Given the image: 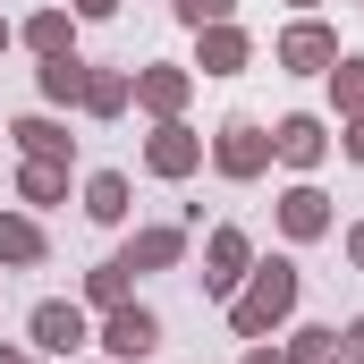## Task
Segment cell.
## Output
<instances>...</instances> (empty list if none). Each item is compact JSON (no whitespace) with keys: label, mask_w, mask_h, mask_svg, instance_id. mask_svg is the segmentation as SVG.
<instances>
[{"label":"cell","mask_w":364,"mask_h":364,"mask_svg":"<svg viewBox=\"0 0 364 364\" xmlns=\"http://www.w3.org/2000/svg\"><path fill=\"white\" fill-rule=\"evenodd\" d=\"M288 305H296V263H263L255 288L229 305V322H237V339H263L272 322H288Z\"/></svg>","instance_id":"1"},{"label":"cell","mask_w":364,"mask_h":364,"mask_svg":"<svg viewBox=\"0 0 364 364\" xmlns=\"http://www.w3.org/2000/svg\"><path fill=\"white\" fill-rule=\"evenodd\" d=\"M102 348L119 364H144L153 348H161V322L144 314V305H110V322H102Z\"/></svg>","instance_id":"2"},{"label":"cell","mask_w":364,"mask_h":364,"mask_svg":"<svg viewBox=\"0 0 364 364\" xmlns=\"http://www.w3.org/2000/svg\"><path fill=\"white\" fill-rule=\"evenodd\" d=\"M263 161H272V136H263L255 119H229V127H220V170H229V178H255Z\"/></svg>","instance_id":"3"},{"label":"cell","mask_w":364,"mask_h":364,"mask_svg":"<svg viewBox=\"0 0 364 364\" xmlns=\"http://www.w3.org/2000/svg\"><path fill=\"white\" fill-rule=\"evenodd\" d=\"M144 161H153L161 178H186V170L203 161V144H195V127H178V119H161V136L144 144Z\"/></svg>","instance_id":"4"},{"label":"cell","mask_w":364,"mask_h":364,"mask_svg":"<svg viewBox=\"0 0 364 364\" xmlns=\"http://www.w3.org/2000/svg\"><path fill=\"white\" fill-rule=\"evenodd\" d=\"M34 348H43V356L85 348V314H77V305H34Z\"/></svg>","instance_id":"5"},{"label":"cell","mask_w":364,"mask_h":364,"mask_svg":"<svg viewBox=\"0 0 364 364\" xmlns=\"http://www.w3.org/2000/svg\"><path fill=\"white\" fill-rule=\"evenodd\" d=\"M279 60H288V68H331V60H339V34H331V26H288V34H279Z\"/></svg>","instance_id":"6"},{"label":"cell","mask_w":364,"mask_h":364,"mask_svg":"<svg viewBox=\"0 0 364 364\" xmlns=\"http://www.w3.org/2000/svg\"><path fill=\"white\" fill-rule=\"evenodd\" d=\"M322 144H331V136H322V119H279V136H272V153L288 161V170H314V161H322Z\"/></svg>","instance_id":"7"},{"label":"cell","mask_w":364,"mask_h":364,"mask_svg":"<svg viewBox=\"0 0 364 364\" xmlns=\"http://www.w3.org/2000/svg\"><path fill=\"white\" fill-rule=\"evenodd\" d=\"M212 272H203V288L212 296H229L237 288V272H246V229H212V255H203Z\"/></svg>","instance_id":"8"},{"label":"cell","mask_w":364,"mask_h":364,"mask_svg":"<svg viewBox=\"0 0 364 364\" xmlns=\"http://www.w3.org/2000/svg\"><path fill=\"white\" fill-rule=\"evenodd\" d=\"M279 229H288V237H322V229H331V203H322L314 186H288V195H279Z\"/></svg>","instance_id":"9"},{"label":"cell","mask_w":364,"mask_h":364,"mask_svg":"<svg viewBox=\"0 0 364 364\" xmlns=\"http://www.w3.org/2000/svg\"><path fill=\"white\" fill-rule=\"evenodd\" d=\"M186 255V229H136V246L119 255L127 272H161V263H178Z\"/></svg>","instance_id":"10"},{"label":"cell","mask_w":364,"mask_h":364,"mask_svg":"<svg viewBox=\"0 0 364 364\" xmlns=\"http://www.w3.org/2000/svg\"><path fill=\"white\" fill-rule=\"evenodd\" d=\"M136 102L170 119V110H178V102H186V68H144V77H136Z\"/></svg>","instance_id":"11"},{"label":"cell","mask_w":364,"mask_h":364,"mask_svg":"<svg viewBox=\"0 0 364 364\" xmlns=\"http://www.w3.org/2000/svg\"><path fill=\"white\" fill-rule=\"evenodd\" d=\"M127 93H136V77H93V68H85V93H77V102H85L93 119H119Z\"/></svg>","instance_id":"12"},{"label":"cell","mask_w":364,"mask_h":364,"mask_svg":"<svg viewBox=\"0 0 364 364\" xmlns=\"http://www.w3.org/2000/svg\"><path fill=\"white\" fill-rule=\"evenodd\" d=\"M237 60H246V34H237L229 17H220V26H203V68H212V77H229Z\"/></svg>","instance_id":"13"},{"label":"cell","mask_w":364,"mask_h":364,"mask_svg":"<svg viewBox=\"0 0 364 364\" xmlns=\"http://www.w3.org/2000/svg\"><path fill=\"white\" fill-rule=\"evenodd\" d=\"M9 136H17V144H26V161H68V136H60V127H51V119H17V127H9Z\"/></svg>","instance_id":"14"},{"label":"cell","mask_w":364,"mask_h":364,"mask_svg":"<svg viewBox=\"0 0 364 364\" xmlns=\"http://www.w3.org/2000/svg\"><path fill=\"white\" fill-rule=\"evenodd\" d=\"M0 263H43V229L17 220V212H0Z\"/></svg>","instance_id":"15"},{"label":"cell","mask_w":364,"mask_h":364,"mask_svg":"<svg viewBox=\"0 0 364 364\" xmlns=\"http://www.w3.org/2000/svg\"><path fill=\"white\" fill-rule=\"evenodd\" d=\"M43 93H51V102H77V93H85V60H77V51L43 60Z\"/></svg>","instance_id":"16"},{"label":"cell","mask_w":364,"mask_h":364,"mask_svg":"<svg viewBox=\"0 0 364 364\" xmlns=\"http://www.w3.org/2000/svg\"><path fill=\"white\" fill-rule=\"evenodd\" d=\"M17 195H26V203H60V195H68V170H60V161H26Z\"/></svg>","instance_id":"17"},{"label":"cell","mask_w":364,"mask_h":364,"mask_svg":"<svg viewBox=\"0 0 364 364\" xmlns=\"http://www.w3.org/2000/svg\"><path fill=\"white\" fill-rule=\"evenodd\" d=\"M85 212H93V220H127V178H119V170H102V178L85 186Z\"/></svg>","instance_id":"18"},{"label":"cell","mask_w":364,"mask_h":364,"mask_svg":"<svg viewBox=\"0 0 364 364\" xmlns=\"http://www.w3.org/2000/svg\"><path fill=\"white\" fill-rule=\"evenodd\" d=\"M85 296H93V305H127V263H119V255H110V263H93Z\"/></svg>","instance_id":"19"},{"label":"cell","mask_w":364,"mask_h":364,"mask_svg":"<svg viewBox=\"0 0 364 364\" xmlns=\"http://www.w3.org/2000/svg\"><path fill=\"white\" fill-rule=\"evenodd\" d=\"M288 364H339V331H296L288 339Z\"/></svg>","instance_id":"20"},{"label":"cell","mask_w":364,"mask_h":364,"mask_svg":"<svg viewBox=\"0 0 364 364\" xmlns=\"http://www.w3.org/2000/svg\"><path fill=\"white\" fill-rule=\"evenodd\" d=\"M331 93H339V110L356 119L364 110V60H331Z\"/></svg>","instance_id":"21"},{"label":"cell","mask_w":364,"mask_h":364,"mask_svg":"<svg viewBox=\"0 0 364 364\" xmlns=\"http://www.w3.org/2000/svg\"><path fill=\"white\" fill-rule=\"evenodd\" d=\"M26 43H34L43 60H60V51H68V17H60V9H43V17L26 26Z\"/></svg>","instance_id":"22"},{"label":"cell","mask_w":364,"mask_h":364,"mask_svg":"<svg viewBox=\"0 0 364 364\" xmlns=\"http://www.w3.org/2000/svg\"><path fill=\"white\" fill-rule=\"evenodd\" d=\"M229 9H237V0H178V17H186V26H220Z\"/></svg>","instance_id":"23"},{"label":"cell","mask_w":364,"mask_h":364,"mask_svg":"<svg viewBox=\"0 0 364 364\" xmlns=\"http://www.w3.org/2000/svg\"><path fill=\"white\" fill-rule=\"evenodd\" d=\"M348 161H364V110L348 119Z\"/></svg>","instance_id":"24"},{"label":"cell","mask_w":364,"mask_h":364,"mask_svg":"<svg viewBox=\"0 0 364 364\" xmlns=\"http://www.w3.org/2000/svg\"><path fill=\"white\" fill-rule=\"evenodd\" d=\"M339 348H348V356L364 364V322H348V339H339Z\"/></svg>","instance_id":"25"},{"label":"cell","mask_w":364,"mask_h":364,"mask_svg":"<svg viewBox=\"0 0 364 364\" xmlns=\"http://www.w3.org/2000/svg\"><path fill=\"white\" fill-rule=\"evenodd\" d=\"M110 9H119V0H77V17H110Z\"/></svg>","instance_id":"26"},{"label":"cell","mask_w":364,"mask_h":364,"mask_svg":"<svg viewBox=\"0 0 364 364\" xmlns=\"http://www.w3.org/2000/svg\"><path fill=\"white\" fill-rule=\"evenodd\" d=\"M0 364H43V356H17V348H0Z\"/></svg>","instance_id":"27"},{"label":"cell","mask_w":364,"mask_h":364,"mask_svg":"<svg viewBox=\"0 0 364 364\" xmlns=\"http://www.w3.org/2000/svg\"><path fill=\"white\" fill-rule=\"evenodd\" d=\"M246 364H288V356H272V348H255V356H246Z\"/></svg>","instance_id":"28"},{"label":"cell","mask_w":364,"mask_h":364,"mask_svg":"<svg viewBox=\"0 0 364 364\" xmlns=\"http://www.w3.org/2000/svg\"><path fill=\"white\" fill-rule=\"evenodd\" d=\"M348 255H356V263H364V229H356V237H348Z\"/></svg>","instance_id":"29"},{"label":"cell","mask_w":364,"mask_h":364,"mask_svg":"<svg viewBox=\"0 0 364 364\" xmlns=\"http://www.w3.org/2000/svg\"><path fill=\"white\" fill-rule=\"evenodd\" d=\"M0 51H9V26H0Z\"/></svg>","instance_id":"30"},{"label":"cell","mask_w":364,"mask_h":364,"mask_svg":"<svg viewBox=\"0 0 364 364\" xmlns=\"http://www.w3.org/2000/svg\"><path fill=\"white\" fill-rule=\"evenodd\" d=\"M296 9H314V0H296Z\"/></svg>","instance_id":"31"}]
</instances>
